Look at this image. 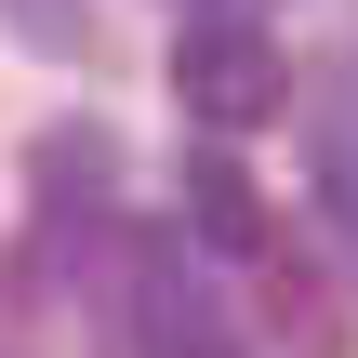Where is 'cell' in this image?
<instances>
[{"instance_id":"cell-1","label":"cell","mask_w":358,"mask_h":358,"mask_svg":"<svg viewBox=\"0 0 358 358\" xmlns=\"http://www.w3.org/2000/svg\"><path fill=\"white\" fill-rule=\"evenodd\" d=\"M173 93H186V120H213V133H266V120L292 106V66H279L266 27H186V40H173Z\"/></svg>"},{"instance_id":"cell-2","label":"cell","mask_w":358,"mask_h":358,"mask_svg":"<svg viewBox=\"0 0 358 358\" xmlns=\"http://www.w3.org/2000/svg\"><path fill=\"white\" fill-rule=\"evenodd\" d=\"M186 213H199L226 252H266V199H252V173H239V159H186Z\"/></svg>"},{"instance_id":"cell-3","label":"cell","mask_w":358,"mask_h":358,"mask_svg":"<svg viewBox=\"0 0 358 358\" xmlns=\"http://www.w3.org/2000/svg\"><path fill=\"white\" fill-rule=\"evenodd\" d=\"M266 319H279V332H292L306 358H332V345H345V319L319 306V266H279V292H266Z\"/></svg>"},{"instance_id":"cell-4","label":"cell","mask_w":358,"mask_h":358,"mask_svg":"<svg viewBox=\"0 0 358 358\" xmlns=\"http://www.w3.org/2000/svg\"><path fill=\"white\" fill-rule=\"evenodd\" d=\"M0 13H13L40 53H80V40H93V27H80V0H0Z\"/></svg>"}]
</instances>
